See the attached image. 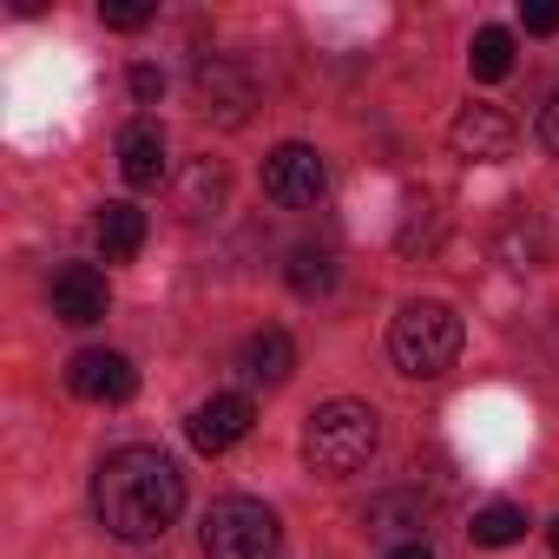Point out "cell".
<instances>
[{
    "label": "cell",
    "instance_id": "1",
    "mask_svg": "<svg viewBox=\"0 0 559 559\" xmlns=\"http://www.w3.org/2000/svg\"><path fill=\"white\" fill-rule=\"evenodd\" d=\"M93 513L112 539H158L185 513V474L158 448H119L93 474Z\"/></svg>",
    "mask_w": 559,
    "mask_h": 559
},
{
    "label": "cell",
    "instance_id": "2",
    "mask_svg": "<svg viewBox=\"0 0 559 559\" xmlns=\"http://www.w3.org/2000/svg\"><path fill=\"white\" fill-rule=\"evenodd\" d=\"M376 448H382V415H376L369 402H349V395L323 402V408L310 415V428H304V461H310V474H323V480L362 474V467L376 461Z\"/></svg>",
    "mask_w": 559,
    "mask_h": 559
},
{
    "label": "cell",
    "instance_id": "3",
    "mask_svg": "<svg viewBox=\"0 0 559 559\" xmlns=\"http://www.w3.org/2000/svg\"><path fill=\"white\" fill-rule=\"evenodd\" d=\"M389 356H395V369L415 376V382L448 376L454 356H461V317H454L448 304H435V297L402 304L395 323H389Z\"/></svg>",
    "mask_w": 559,
    "mask_h": 559
},
{
    "label": "cell",
    "instance_id": "4",
    "mask_svg": "<svg viewBox=\"0 0 559 559\" xmlns=\"http://www.w3.org/2000/svg\"><path fill=\"white\" fill-rule=\"evenodd\" d=\"M198 546L204 559H276V546H284V526H276V513L250 493H224L204 507V526H198Z\"/></svg>",
    "mask_w": 559,
    "mask_h": 559
},
{
    "label": "cell",
    "instance_id": "5",
    "mask_svg": "<svg viewBox=\"0 0 559 559\" xmlns=\"http://www.w3.org/2000/svg\"><path fill=\"white\" fill-rule=\"evenodd\" d=\"M191 93H198V112H204L211 126H230V132L257 112V73H250L243 60H230V53L204 60L198 80H191Z\"/></svg>",
    "mask_w": 559,
    "mask_h": 559
},
{
    "label": "cell",
    "instance_id": "6",
    "mask_svg": "<svg viewBox=\"0 0 559 559\" xmlns=\"http://www.w3.org/2000/svg\"><path fill=\"white\" fill-rule=\"evenodd\" d=\"M330 191V171H323V152L317 145H276L270 158H263V198L270 204H284V211H304V204H317Z\"/></svg>",
    "mask_w": 559,
    "mask_h": 559
},
{
    "label": "cell",
    "instance_id": "7",
    "mask_svg": "<svg viewBox=\"0 0 559 559\" xmlns=\"http://www.w3.org/2000/svg\"><path fill=\"white\" fill-rule=\"evenodd\" d=\"M513 119L500 112V106H467L454 126H448V145H454V158H467V165H507L513 158Z\"/></svg>",
    "mask_w": 559,
    "mask_h": 559
},
{
    "label": "cell",
    "instance_id": "8",
    "mask_svg": "<svg viewBox=\"0 0 559 559\" xmlns=\"http://www.w3.org/2000/svg\"><path fill=\"white\" fill-rule=\"evenodd\" d=\"M67 389H73L80 402H132L139 369H132L119 349H80V356L67 362Z\"/></svg>",
    "mask_w": 559,
    "mask_h": 559
},
{
    "label": "cell",
    "instance_id": "9",
    "mask_svg": "<svg viewBox=\"0 0 559 559\" xmlns=\"http://www.w3.org/2000/svg\"><path fill=\"white\" fill-rule=\"evenodd\" d=\"M250 421H257L250 395H211V402H198V408H191L185 435H191V448H198V454H230V448L250 435Z\"/></svg>",
    "mask_w": 559,
    "mask_h": 559
},
{
    "label": "cell",
    "instance_id": "10",
    "mask_svg": "<svg viewBox=\"0 0 559 559\" xmlns=\"http://www.w3.org/2000/svg\"><path fill=\"white\" fill-rule=\"evenodd\" d=\"M53 317L73 323V330H93V323L106 317V276H99L93 263H67V270L53 276Z\"/></svg>",
    "mask_w": 559,
    "mask_h": 559
},
{
    "label": "cell",
    "instance_id": "11",
    "mask_svg": "<svg viewBox=\"0 0 559 559\" xmlns=\"http://www.w3.org/2000/svg\"><path fill=\"white\" fill-rule=\"evenodd\" d=\"M119 171H126L132 191H152V185L165 178V132H158L152 119H132V126L119 132Z\"/></svg>",
    "mask_w": 559,
    "mask_h": 559
},
{
    "label": "cell",
    "instance_id": "12",
    "mask_svg": "<svg viewBox=\"0 0 559 559\" xmlns=\"http://www.w3.org/2000/svg\"><path fill=\"white\" fill-rule=\"evenodd\" d=\"M362 526H369L376 539H402V546H415L421 526H428V507H421V493H376V500L362 507Z\"/></svg>",
    "mask_w": 559,
    "mask_h": 559
},
{
    "label": "cell",
    "instance_id": "13",
    "mask_svg": "<svg viewBox=\"0 0 559 559\" xmlns=\"http://www.w3.org/2000/svg\"><path fill=\"white\" fill-rule=\"evenodd\" d=\"M237 369H243L250 382H263V389H276V382H290V369H297V343H290L284 330H257V336L243 343V356H237Z\"/></svg>",
    "mask_w": 559,
    "mask_h": 559
},
{
    "label": "cell",
    "instance_id": "14",
    "mask_svg": "<svg viewBox=\"0 0 559 559\" xmlns=\"http://www.w3.org/2000/svg\"><path fill=\"white\" fill-rule=\"evenodd\" d=\"M224 198H230V171L217 165V158H198L185 178H178V217H217L224 211Z\"/></svg>",
    "mask_w": 559,
    "mask_h": 559
},
{
    "label": "cell",
    "instance_id": "15",
    "mask_svg": "<svg viewBox=\"0 0 559 559\" xmlns=\"http://www.w3.org/2000/svg\"><path fill=\"white\" fill-rule=\"evenodd\" d=\"M99 250H106V263L139 257L145 250V211L139 204H106L99 211Z\"/></svg>",
    "mask_w": 559,
    "mask_h": 559
},
{
    "label": "cell",
    "instance_id": "16",
    "mask_svg": "<svg viewBox=\"0 0 559 559\" xmlns=\"http://www.w3.org/2000/svg\"><path fill=\"white\" fill-rule=\"evenodd\" d=\"M467 533H474V546H493V552H500V546L526 539V513H520L513 500H493V507H480V513H474V526H467Z\"/></svg>",
    "mask_w": 559,
    "mask_h": 559
},
{
    "label": "cell",
    "instance_id": "17",
    "mask_svg": "<svg viewBox=\"0 0 559 559\" xmlns=\"http://www.w3.org/2000/svg\"><path fill=\"white\" fill-rule=\"evenodd\" d=\"M467 67H474V80H507L513 73V34L507 27H480L474 47H467Z\"/></svg>",
    "mask_w": 559,
    "mask_h": 559
},
{
    "label": "cell",
    "instance_id": "18",
    "mask_svg": "<svg viewBox=\"0 0 559 559\" xmlns=\"http://www.w3.org/2000/svg\"><path fill=\"white\" fill-rule=\"evenodd\" d=\"M284 276H290V290H297V297H323V290L336 284V257L304 243V250H290V270H284Z\"/></svg>",
    "mask_w": 559,
    "mask_h": 559
},
{
    "label": "cell",
    "instance_id": "19",
    "mask_svg": "<svg viewBox=\"0 0 559 559\" xmlns=\"http://www.w3.org/2000/svg\"><path fill=\"white\" fill-rule=\"evenodd\" d=\"M500 257H507L513 270H533V263L546 257V237H539V224H533L526 211H513V217L500 224Z\"/></svg>",
    "mask_w": 559,
    "mask_h": 559
},
{
    "label": "cell",
    "instance_id": "20",
    "mask_svg": "<svg viewBox=\"0 0 559 559\" xmlns=\"http://www.w3.org/2000/svg\"><path fill=\"white\" fill-rule=\"evenodd\" d=\"M152 14H158L152 0H99V21H106V27H119V34H139Z\"/></svg>",
    "mask_w": 559,
    "mask_h": 559
},
{
    "label": "cell",
    "instance_id": "21",
    "mask_svg": "<svg viewBox=\"0 0 559 559\" xmlns=\"http://www.w3.org/2000/svg\"><path fill=\"white\" fill-rule=\"evenodd\" d=\"M520 27H526V34H559V0H526V8H520Z\"/></svg>",
    "mask_w": 559,
    "mask_h": 559
},
{
    "label": "cell",
    "instance_id": "22",
    "mask_svg": "<svg viewBox=\"0 0 559 559\" xmlns=\"http://www.w3.org/2000/svg\"><path fill=\"white\" fill-rule=\"evenodd\" d=\"M158 93H165V73H158V67H132V99H139V106H152Z\"/></svg>",
    "mask_w": 559,
    "mask_h": 559
},
{
    "label": "cell",
    "instance_id": "23",
    "mask_svg": "<svg viewBox=\"0 0 559 559\" xmlns=\"http://www.w3.org/2000/svg\"><path fill=\"white\" fill-rule=\"evenodd\" d=\"M539 145H546V152L559 158V93H552V99L539 106Z\"/></svg>",
    "mask_w": 559,
    "mask_h": 559
},
{
    "label": "cell",
    "instance_id": "24",
    "mask_svg": "<svg viewBox=\"0 0 559 559\" xmlns=\"http://www.w3.org/2000/svg\"><path fill=\"white\" fill-rule=\"evenodd\" d=\"M389 559H435V552H428V546H421V539H415V546H395V552H389Z\"/></svg>",
    "mask_w": 559,
    "mask_h": 559
},
{
    "label": "cell",
    "instance_id": "25",
    "mask_svg": "<svg viewBox=\"0 0 559 559\" xmlns=\"http://www.w3.org/2000/svg\"><path fill=\"white\" fill-rule=\"evenodd\" d=\"M546 546H552V552H559V520H552V526H546Z\"/></svg>",
    "mask_w": 559,
    "mask_h": 559
}]
</instances>
